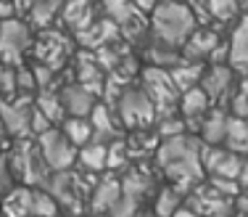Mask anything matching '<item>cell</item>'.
I'll return each instance as SVG.
<instances>
[{"instance_id":"19","label":"cell","mask_w":248,"mask_h":217,"mask_svg":"<svg viewBox=\"0 0 248 217\" xmlns=\"http://www.w3.org/2000/svg\"><path fill=\"white\" fill-rule=\"evenodd\" d=\"M203 72H206L203 61H185V58H182L177 67L169 69V74H172V80H174V85H177V90H180V93L190 90V87H198Z\"/></svg>"},{"instance_id":"1","label":"cell","mask_w":248,"mask_h":217,"mask_svg":"<svg viewBox=\"0 0 248 217\" xmlns=\"http://www.w3.org/2000/svg\"><path fill=\"white\" fill-rule=\"evenodd\" d=\"M156 164L167 180L180 188L182 193H190L203 180V162H201V143L193 135H174L158 143Z\"/></svg>"},{"instance_id":"5","label":"cell","mask_w":248,"mask_h":217,"mask_svg":"<svg viewBox=\"0 0 248 217\" xmlns=\"http://www.w3.org/2000/svg\"><path fill=\"white\" fill-rule=\"evenodd\" d=\"M103 11L124 37L129 40H138L143 34H148V19L145 14L132 3V0H103Z\"/></svg>"},{"instance_id":"15","label":"cell","mask_w":248,"mask_h":217,"mask_svg":"<svg viewBox=\"0 0 248 217\" xmlns=\"http://www.w3.org/2000/svg\"><path fill=\"white\" fill-rule=\"evenodd\" d=\"M116 37H119V27H116L108 16H106V19H100V21L87 24L79 32V43L85 45V48H95V50L103 48V45H111Z\"/></svg>"},{"instance_id":"42","label":"cell","mask_w":248,"mask_h":217,"mask_svg":"<svg viewBox=\"0 0 248 217\" xmlns=\"http://www.w3.org/2000/svg\"><path fill=\"white\" fill-rule=\"evenodd\" d=\"M34 3H37V0H16V8H21V11H29Z\"/></svg>"},{"instance_id":"39","label":"cell","mask_w":248,"mask_h":217,"mask_svg":"<svg viewBox=\"0 0 248 217\" xmlns=\"http://www.w3.org/2000/svg\"><path fill=\"white\" fill-rule=\"evenodd\" d=\"M11 14H14V5H11L8 0H0V21L11 19Z\"/></svg>"},{"instance_id":"41","label":"cell","mask_w":248,"mask_h":217,"mask_svg":"<svg viewBox=\"0 0 248 217\" xmlns=\"http://www.w3.org/2000/svg\"><path fill=\"white\" fill-rule=\"evenodd\" d=\"M172 217H201V215H196V212H193V209H187L185 204H182V207L177 209V212H174Z\"/></svg>"},{"instance_id":"9","label":"cell","mask_w":248,"mask_h":217,"mask_svg":"<svg viewBox=\"0 0 248 217\" xmlns=\"http://www.w3.org/2000/svg\"><path fill=\"white\" fill-rule=\"evenodd\" d=\"M201 162H203V172H209L211 178L238 180L240 167H243V159L224 146H201Z\"/></svg>"},{"instance_id":"23","label":"cell","mask_w":248,"mask_h":217,"mask_svg":"<svg viewBox=\"0 0 248 217\" xmlns=\"http://www.w3.org/2000/svg\"><path fill=\"white\" fill-rule=\"evenodd\" d=\"M3 215L5 217H34L32 215V188H14L3 199Z\"/></svg>"},{"instance_id":"37","label":"cell","mask_w":248,"mask_h":217,"mask_svg":"<svg viewBox=\"0 0 248 217\" xmlns=\"http://www.w3.org/2000/svg\"><path fill=\"white\" fill-rule=\"evenodd\" d=\"M235 215L248 217V193H240V196L235 199Z\"/></svg>"},{"instance_id":"31","label":"cell","mask_w":248,"mask_h":217,"mask_svg":"<svg viewBox=\"0 0 248 217\" xmlns=\"http://www.w3.org/2000/svg\"><path fill=\"white\" fill-rule=\"evenodd\" d=\"M32 215L34 217H58V201L48 191L32 188Z\"/></svg>"},{"instance_id":"18","label":"cell","mask_w":248,"mask_h":217,"mask_svg":"<svg viewBox=\"0 0 248 217\" xmlns=\"http://www.w3.org/2000/svg\"><path fill=\"white\" fill-rule=\"evenodd\" d=\"M87 119H90L93 130H95L93 140H100V143H111V140L122 138V133L116 130V125H114V114H111V109L106 106V103H95Z\"/></svg>"},{"instance_id":"25","label":"cell","mask_w":248,"mask_h":217,"mask_svg":"<svg viewBox=\"0 0 248 217\" xmlns=\"http://www.w3.org/2000/svg\"><path fill=\"white\" fill-rule=\"evenodd\" d=\"M151 191V175L140 172V169H129V172H124L122 178V196L132 199V201H143L145 196H148Z\"/></svg>"},{"instance_id":"24","label":"cell","mask_w":248,"mask_h":217,"mask_svg":"<svg viewBox=\"0 0 248 217\" xmlns=\"http://www.w3.org/2000/svg\"><path fill=\"white\" fill-rule=\"evenodd\" d=\"M61 19H63V24H66V27L82 32L87 24H93L90 0H69V3L61 8Z\"/></svg>"},{"instance_id":"45","label":"cell","mask_w":248,"mask_h":217,"mask_svg":"<svg viewBox=\"0 0 248 217\" xmlns=\"http://www.w3.org/2000/svg\"><path fill=\"white\" fill-rule=\"evenodd\" d=\"M0 74H3V67H0ZM0 93H3V87H0Z\"/></svg>"},{"instance_id":"36","label":"cell","mask_w":248,"mask_h":217,"mask_svg":"<svg viewBox=\"0 0 248 217\" xmlns=\"http://www.w3.org/2000/svg\"><path fill=\"white\" fill-rule=\"evenodd\" d=\"M232 8H235V0H209V11L222 16V19L232 14Z\"/></svg>"},{"instance_id":"26","label":"cell","mask_w":248,"mask_h":217,"mask_svg":"<svg viewBox=\"0 0 248 217\" xmlns=\"http://www.w3.org/2000/svg\"><path fill=\"white\" fill-rule=\"evenodd\" d=\"M61 133L72 140L77 149L87 146L93 140V135H95V130H93V125H90V119H87V117H69V119H63Z\"/></svg>"},{"instance_id":"3","label":"cell","mask_w":248,"mask_h":217,"mask_svg":"<svg viewBox=\"0 0 248 217\" xmlns=\"http://www.w3.org/2000/svg\"><path fill=\"white\" fill-rule=\"evenodd\" d=\"M143 90L148 93V98L153 101V109H156V117L164 119V117H172L174 109H180V96L169 69H158V67H145L143 72Z\"/></svg>"},{"instance_id":"10","label":"cell","mask_w":248,"mask_h":217,"mask_svg":"<svg viewBox=\"0 0 248 217\" xmlns=\"http://www.w3.org/2000/svg\"><path fill=\"white\" fill-rule=\"evenodd\" d=\"M27 48H29V29L24 21L16 19L0 21V58L8 64H16Z\"/></svg>"},{"instance_id":"30","label":"cell","mask_w":248,"mask_h":217,"mask_svg":"<svg viewBox=\"0 0 248 217\" xmlns=\"http://www.w3.org/2000/svg\"><path fill=\"white\" fill-rule=\"evenodd\" d=\"M56 14H61V0H37V3L29 8V19L34 27H48Z\"/></svg>"},{"instance_id":"16","label":"cell","mask_w":248,"mask_h":217,"mask_svg":"<svg viewBox=\"0 0 248 217\" xmlns=\"http://www.w3.org/2000/svg\"><path fill=\"white\" fill-rule=\"evenodd\" d=\"M222 146L227 151H232V154H238L240 159H248V119H240V117L230 114Z\"/></svg>"},{"instance_id":"8","label":"cell","mask_w":248,"mask_h":217,"mask_svg":"<svg viewBox=\"0 0 248 217\" xmlns=\"http://www.w3.org/2000/svg\"><path fill=\"white\" fill-rule=\"evenodd\" d=\"M198 87L209 96V101H217V103L230 101V96H232L235 87H238L235 69L230 67V64H211V67L203 72Z\"/></svg>"},{"instance_id":"6","label":"cell","mask_w":248,"mask_h":217,"mask_svg":"<svg viewBox=\"0 0 248 217\" xmlns=\"http://www.w3.org/2000/svg\"><path fill=\"white\" fill-rule=\"evenodd\" d=\"M37 149H40L45 164H48L53 172H63V169H69L74 164V159H77V146L63 135L61 130H56V127H50L48 133L37 135Z\"/></svg>"},{"instance_id":"33","label":"cell","mask_w":248,"mask_h":217,"mask_svg":"<svg viewBox=\"0 0 248 217\" xmlns=\"http://www.w3.org/2000/svg\"><path fill=\"white\" fill-rule=\"evenodd\" d=\"M209 188H214L217 193H222V196H227V199H238L240 196V183L238 180H232V178H211L209 175Z\"/></svg>"},{"instance_id":"32","label":"cell","mask_w":248,"mask_h":217,"mask_svg":"<svg viewBox=\"0 0 248 217\" xmlns=\"http://www.w3.org/2000/svg\"><path fill=\"white\" fill-rule=\"evenodd\" d=\"M230 114L240 117V119H248V77L240 80L235 93L230 96Z\"/></svg>"},{"instance_id":"22","label":"cell","mask_w":248,"mask_h":217,"mask_svg":"<svg viewBox=\"0 0 248 217\" xmlns=\"http://www.w3.org/2000/svg\"><path fill=\"white\" fill-rule=\"evenodd\" d=\"M145 61L151 67H158V69H172L182 61V53H180V48H172V45L153 37V45L145 48Z\"/></svg>"},{"instance_id":"14","label":"cell","mask_w":248,"mask_h":217,"mask_svg":"<svg viewBox=\"0 0 248 217\" xmlns=\"http://www.w3.org/2000/svg\"><path fill=\"white\" fill-rule=\"evenodd\" d=\"M63 111L69 117H90L93 106H95V93H90L85 85H66L61 93Z\"/></svg>"},{"instance_id":"38","label":"cell","mask_w":248,"mask_h":217,"mask_svg":"<svg viewBox=\"0 0 248 217\" xmlns=\"http://www.w3.org/2000/svg\"><path fill=\"white\" fill-rule=\"evenodd\" d=\"M132 3L138 5V8L143 11V14H151V11L158 5V0H132Z\"/></svg>"},{"instance_id":"13","label":"cell","mask_w":248,"mask_h":217,"mask_svg":"<svg viewBox=\"0 0 248 217\" xmlns=\"http://www.w3.org/2000/svg\"><path fill=\"white\" fill-rule=\"evenodd\" d=\"M219 34L211 32V29H198L190 34V37L185 40V45L180 48V53L185 61H203V58H211V53L217 50V45H219Z\"/></svg>"},{"instance_id":"34","label":"cell","mask_w":248,"mask_h":217,"mask_svg":"<svg viewBox=\"0 0 248 217\" xmlns=\"http://www.w3.org/2000/svg\"><path fill=\"white\" fill-rule=\"evenodd\" d=\"M138 201H132V199H127V196H122L119 201L111 207V212L108 217H138Z\"/></svg>"},{"instance_id":"44","label":"cell","mask_w":248,"mask_h":217,"mask_svg":"<svg viewBox=\"0 0 248 217\" xmlns=\"http://www.w3.org/2000/svg\"><path fill=\"white\" fill-rule=\"evenodd\" d=\"M93 217H108V215H93Z\"/></svg>"},{"instance_id":"17","label":"cell","mask_w":248,"mask_h":217,"mask_svg":"<svg viewBox=\"0 0 248 217\" xmlns=\"http://www.w3.org/2000/svg\"><path fill=\"white\" fill-rule=\"evenodd\" d=\"M209 96H206L201 87H190L180 96V117L185 119V125L190 122H203V117L209 114Z\"/></svg>"},{"instance_id":"2","label":"cell","mask_w":248,"mask_h":217,"mask_svg":"<svg viewBox=\"0 0 248 217\" xmlns=\"http://www.w3.org/2000/svg\"><path fill=\"white\" fill-rule=\"evenodd\" d=\"M151 34L161 43L182 48L185 40L196 32V14L190 5L180 0H158V5L151 11Z\"/></svg>"},{"instance_id":"12","label":"cell","mask_w":248,"mask_h":217,"mask_svg":"<svg viewBox=\"0 0 248 217\" xmlns=\"http://www.w3.org/2000/svg\"><path fill=\"white\" fill-rule=\"evenodd\" d=\"M122 199V180L114 175H106L103 180H98L95 188L90 191V209L93 215H108L111 207Z\"/></svg>"},{"instance_id":"11","label":"cell","mask_w":248,"mask_h":217,"mask_svg":"<svg viewBox=\"0 0 248 217\" xmlns=\"http://www.w3.org/2000/svg\"><path fill=\"white\" fill-rule=\"evenodd\" d=\"M0 119H3L5 133L16 138H24L32 133V109L27 98H11L0 103Z\"/></svg>"},{"instance_id":"28","label":"cell","mask_w":248,"mask_h":217,"mask_svg":"<svg viewBox=\"0 0 248 217\" xmlns=\"http://www.w3.org/2000/svg\"><path fill=\"white\" fill-rule=\"evenodd\" d=\"M182 193L180 188H174L172 183L169 185H164L161 191H158V196H156V204H153V212H156L158 217H172L177 209L182 207Z\"/></svg>"},{"instance_id":"40","label":"cell","mask_w":248,"mask_h":217,"mask_svg":"<svg viewBox=\"0 0 248 217\" xmlns=\"http://www.w3.org/2000/svg\"><path fill=\"white\" fill-rule=\"evenodd\" d=\"M238 183H240V188L248 191V159H243V167H240V175H238Z\"/></svg>"},{"instance_id":"7","label":"cell","mask_w":248,"mask_h":217,"mask_svg":"<svg viewBox=\"0 0 248 217\" xmlns=\"http://www.w3.org/2000/svg\"><path fill=\"white\" fill-rule=\"evenodd\" d=\"M185 207L193 209L201 217H232L235 212V199H227L217 193L209 185H196L185 196Z\"/></svg>"},{"instance_id":"43","label":"cell","mask_w":248,"mask_h":217,"mask_svg":"<svg viewBox=\"0 0 248 217\" xmlns=\"http://www.w3.org/2000/svg\"><path fill=\"white\" fill-rule=\"evenodd\" d=\"M138 217H158L156 212H138Z\"/></svg>"},{"instance_id":"29","label":"cell","mask_w":248,"mask_h":217,"mask_svg":"<svg viewBox=\"0 0 248 217\" xmlns=\"http://www.w3.org/2000/svg\"><path fill=\"white\" fill-rule=\"evenodd\" d=\"M37 111H43L45 117L50 119V125H61L66 111H63V103H61V96L58 93H50V90H43L37 96Z\"/></svg>"},{"instance_id":"21","label":"cell","mask_w":248,"mask_h":217,"mask_svg":"<svg viewBox=\"0 0 248 217\" xmlns=\"http://www.w3.org/2000/svg\"><path fill=\"white\" fill-rule=\"evenodd\" d=\"M227 111L224 109H211L201 122V138L206 146H222L224 140V127H227Z\"/></svg>"},{"instance_id":"27","label":"cell","mask_w":248,"mask_h":217,"mask_svg":"<svg viewBox=\"0 0 248 217\" xmlns=\"http://www.w3.org/2000/svg\"><path fill=\"white\" fill-rule=\"evenodd\" d=\"M77 159L82 162V167H85V169H90V172L106 169V162H108V143L90 140L87 146H82V151L77 154Z\"/></svg>"},{"instance_id":"46","label":"cell","mask_w":248,"mask_h":217,"mask_svg":"<svg viewBox=\"0 0 248 217\" xmlns=\"http://www.w3.org/2000/svg\"><path fill=\"white\" fill-rule=\"evenodd\" d=\"M0 212H3V209H0Z\"/></svg>"},{"instance_id":"35","label":"cell","mask_w":248,"mask_h":217,"mask_svg":"<svg viewBox=\"0 0 248 217\" xmlns=\"http://www.w3.org/2000/svg\"><path fill=\"white\" fill-rule=\"evenodd\" d=\"M37 87V82H34V72L32 69H27V67H16V90H34Z\"/></svg>"},{"instance_id":"4","label":"cell","mask_w":248,"mask_h":217,"mask_svg":"<svg viewBox=\"0 0 248 217\" xmlns=\"http://www.w3.org/2000/svg\"><path fill=\"white\" fill-rule=\"evenodd\" d=\"M116 109H119L116 114H119L122 125H127L129 130H145L156 119V109H153L148 93L135 85L122 90V96L116 98Z\"/></svg>"},{"instance_id":"20","label":"cell","mask_w":248,"mask_h":217,"mask_svg":"<svg viewBox=\"0 0 248 217\" xmlns=\"http://www.w3.org/2000/svg\"><path fill=\"white\" fill-rule=\"evenodd\" d=\"M230 58L227 64L232 69H246L248 67V16L240 19V24L232 29V37H230Z\"/></svg>"}]
</instances>
